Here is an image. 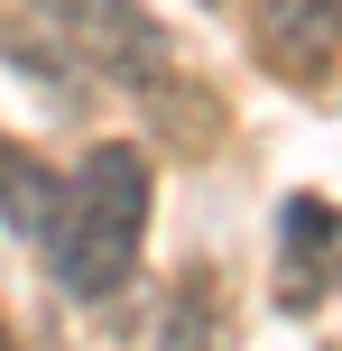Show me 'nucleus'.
Instances as JSON below:
<instances>
[{"label":"nucleus","instance_id":"f03ea898","mask_svg":"<svg viewBox=\"0 0 342 351\" xmlns=\"http://www.w3.org/2000/svg\"><path fill=\"white\" fill-rule=\"evenodd\" d=\"M0 10H19L47 37H65V56L84 74H111V84H158L167 74V37L148 28L139 0H0Z\"/></svg>","mask_w":342,"mask_h":351},{"label":"nucleus","instance_id":"20e7f679","mask_svg":"<svg viewBox=\"0 0 342 351\" xmlns=\"http://www.w3.org/2000/svg\"><path fill=\"white\" fill-rule=\"evenodd\" d=\"M333 287H342V204L296 194L278 213V305L287 315H315Z\"/></svg>","mask_w":342,"mask_h":351},{"label":"nucleus","instance_id":"f257e3e1","mask_svg":"<svg viewBox=\"0 0 342 351\" xmlns=\"http://www.w3.org/2000/svg\"><path fill=\"white\" fill-rule=\"evenodd\" d=\"M148 204H158V176L130 139H102L74 176H56V213L37 231V259L65 296L111 305L130 278H139V250H148Z\"/></svg>","mask_w":342,"mask_h":351},{"label":"nucleus","instance_id":"39448f33","mask_svg":"<svg viewBox=\"0 0 342 351\" xmlns=\"http://www.w3.org/2000/svg\"><path fill=\"white\" fill-rule=\"evenodd\" d=\"M47 213H56V176L37 167L28 148H10V139H0V222L37 241V231H47Z\"/></svg>","mask_w":342,"mask_h":351},{"label":"nucleus","instance_id":"7ed1b4c3","mask_svg":"<svg viewBox=\"0 0 342 351\" xmlns=\"http://www.w3.org/2000/svg\"><path fill=\"white\" fill-rule=\"evenodd\" d=\"M250 47L278 84H324L342 56V0H250Z\"/></svg>","mask_w":342,"mask_h":351},{"label":"nucleus","instance_id":"423d86ee","mask_svg":"<svg viewBox=\"0 0 342 351\" xmlns=\"http://www.w3.org/2000/svg\"><path fill=\"white\" fill-rule=\"evenodd\" d=\"M204 10H222V0H204Z\"/></svg>","mask_w":342,"mask_h":351}]
</instances>
